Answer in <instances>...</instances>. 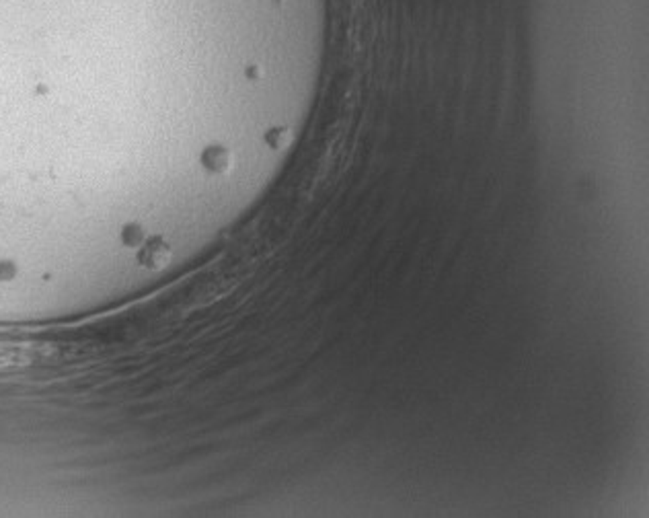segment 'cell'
<instances>
[{"mask_svg": "<svg viewBox=\"0 0 649 518\" xmlns=\"http://www.w3.org/2000/svg\"><path fill=\"white\" fill-rule=\"evenodd\" d=\"M265 142L271 148H286L292 142V132L288 128H273L265 134Z\"/></svg>", "mask_w": 649, "mask_h": 518, "instance_id": "obj_3", "label": "cell"}, {"mask_svg": "<svg viewBox=\"0 0 649 518\" xmlns=\"http://www.w3.org/2000/svg\"><path fill=\"white\" fill-rule=\"evenodd\" d=\"M122 241H124L126 247H138V245H142V243H144V230H142V226L136 224V222L126 224L124 230H122Z\"/></svg>", "mask_w": 649, "mask_h": 518, "instance_id": "obj_4", "label": "cell"}, {"mask_svg": "<svg viewBox=\"0 0 649 518\" xmlns=\"http://www.w3.org/2000/svg\"><path fill=\"white\" fill-rule=\"evenodd\" d=\"M171 247L163 237H152L144 243V247L138 253V261L142 267L148 269H163L169 261H171Z\"/></svg>", "mask_w": 649, "mask_h": 518, "instance_id": "obj_1", "label": "cell"}, {"mask_svg": "<svg viewBox=\"0 0 649 518\" xmlns=\"http://www.w3.org/2000/svg\"><path fill=\"white\" fill-rule=\"evenodd\" d=\"M202 165L210 173L222 175V173L230 171V167H232V157H230V152H228L226 148H222V146H208V148L202 152Z\"/></svg>", "mask_w": 649, "mask_h": 518, "instance_id": "obj_2", "label": "cell"}]
</instances>
